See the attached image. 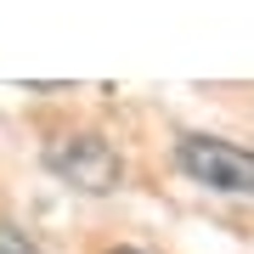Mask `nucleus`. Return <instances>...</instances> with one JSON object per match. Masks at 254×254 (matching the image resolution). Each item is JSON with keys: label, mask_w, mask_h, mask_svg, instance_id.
I'll return each instance as SVG.
<instances>
[{"label": "nucleus", "mask_w": 254, "mask_h": 254, "mask_svg": "<svg viewBox=\"0 0 254 254\" xmlns=\"http://www.w3.org/2000/svg\"><path fill=\"white\" fill-rule=\"evenodd\" d=\"M46 170L57 175V181H68L73 192H91V198H102V192H113L119 181H125L119 153L96 136V130H73V136L46 141Z\"/></svg>", "instance_id": "f257e3e1"}, {"label": "nucleus", "mask_w": 254, "mask_h": 254, "mask_svg": "<svg viewBox=\"0 0 254 254\" xmlns=\"http://www.w3.org/2000/svg\"><path fill=\"white\" fill-rule=\"evenodd\" d=\"M113 254H141V249H113Z\"/></svg>", "instance_id": "20e7f679"}, {"label": "nucleus", "mask_w": 254, "mask_h": 254, "mask_svg": "<svg viewBox=\"0 0 254 254\" xmlns=\"http://www.w3.org/2000/svg\"><path fill=\"white\" fill-rule=\"evenodd\" d=\"M0 254H40V249L28 243V237H17L11 226H0Z\"/></svg>", "instance_id": "7ed1b4c3"}, {"label": "nucleus", "mask_w": 254, "mask_h": 254, "mask_svg": "<svg viewBox=\"0 0 254 254\" xmlns=\"http://www.w3.org/2000/svg\"><path fill=\"white\" fill-rule=\"evenodd\" d=\"M175 164L192 175L198 187L220 192V198H254V153L220 136H181Z\"/></svg>", "instance_id": "f03ea898"}]
</instances>
